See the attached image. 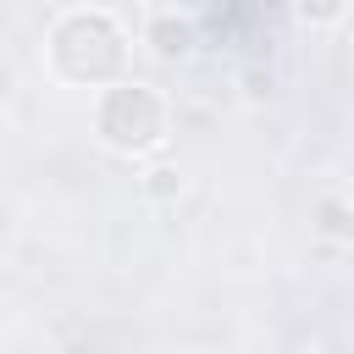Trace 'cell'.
I'll return each mask as SVG.
<instances>
[{"label": "cell", "instance_id": "obj_6", "mask_svg": "<svg viewBox=\"0 0 354 354\" xmlns=\"http://www.w3.org/2000/svg\"><path fill=\"white\" fill-rule=\"evenodd\" d=\"M293 17H299L304 28H326V22H343V17H348V0H326V6H310V0H304V6H293Z\"/></svg>", "mask_w": 354, "mask_h": 354}, {"label": "cell", "instance_id": "obj_3", "mask_svg": "<svg viewBox=\"0 0 354 354\" xmlns=\"http://www.w3.org/2000/svg\"><path fill=\"white\" fill-rule=\"evenodd\" d=\"M144 44L160 55V61H188L194 44H199V22L188 11H149L144 22Z\"/></svg>", "mask_w": 354, "mask_h": 354}, {"label": "cell", "instance_id": "obj_8", "mask_svg": "<svg viewBox=\"0 0 354 354\" xmlns=\"http://www.w3.org/2000/svg\"><path fill=\"white\" fill-rule=\"evenodd\" d=\"M0 266H6V260H0Z\"/></svg>", "mask_w": 354, "mask_h": 354}, {"label": "cell", "instance_id": "obj_1", "mask_svg": "<svg viewBox=\"0 0 354 354\" xmlns=\"http://www.w3.org/2000/svg\"><path fill=\"white\" fill-rule=\"evenodd\" d=\"M44 61L72 88H111L127 77V33L105 6H72L50 22Z\"/></svg>", "mask_w": 354, "mask_h": 354}, {"label": "cell", "instance_id": "obj_5", "mask_svg": "<svg viewBox=\"0 0 354 354\" xmlns=\"http://www.w3.org/2000/svg\"><path fill=\"white\" fill-rule=\"evenodd\" d=\"M138 188H144V199H155V205H171V199L183 194V171H177V166H149V171L138 177Z\"/></svg>", "mask_w": 354, "mask_h": 354}, {"label": "cell", "instance_id": "obj_7", "mask_svg": "<svg viewBox=\"0 0 354 354\" xmlns=\"http://www.w3.org/2000/svg\"><path fill=\"white\" fill-rule=\"evenodd\" d=\"M11 83H17V77H11V66H6V61H0V105H6V100H11Z\"/></svg>", "mask_w": 354, "mask_h": 354}, {"label": "cell", "instance_id": "obj_2", "mask_svg": "<svg viewBox=\"0 0 354 354\" xmlns=\"http://www.w3.org/2000/svg\"><path fill=\"white\" fill-rule=\"evenodd\" d=\"M94 133L116 155H149V149H160L166 144V100H160V88L133 83V77L100 88V100H94Z\"/></svg>", "mask_w": 354, "mask_h": 354}, {"label": "cell", "instance_id": "obj_4", "mask_svg": "<svg viewBox=\"0 0 354 354\" xmlns=\"http://www.w3.org/2000/svg\"><path fill=\"white\" fill-rule=\"evenodd\" d=\"M315 227H321L326 238H337V243H343V238H354V221H348V199H343L337 188L315 199Z\"/></svg>", "mask_w": 354, "mask_h": 354}]
</instances>
